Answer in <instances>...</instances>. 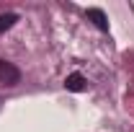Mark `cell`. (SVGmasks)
Masks as SVG:
<instances>
[{
  "mask_svg": "<svg viewBox=\"0 0 134 132\" xmlns=\"http://www.w3.org/2000/svg\"><path fill=\"white\" fill-rule=\"evenodd\" d=\"M0 83H5V85H18L21 83V70L8 60H0Z\"/></svg>",
  "mask_w": 134,
  "mask_h": 132,
  "instance_id": "1",
  "label": "cell"
},
{
  "mask_svg": "<svg viewBox=\"0 0 134 132\" xmlns=\"http://www.w3.org/2000/svg\"><path fill=\"white\" fill-rule=\"evenodd\" d=\"M65 88L70 93H83V91H88V78L83 73H70L65 78Z\"/></svg>",
  "mask_w": 134,
  "mask_h": 132,
  "instance_id": "2",
  "label": "cell"
},
{
  "mask_svg": "<svg viewBox=\"0 0 134 132\" xmlns=\"http://www.w3.org/2000/svg\"><path fill=\"white\" fill-rule=\"evenodd\" d=\"M85 18L93 21V26H96L98 31H108V18H106V13H103L100 8H88V11H85Z\"/></svg>",
  "mask_w": 134,
  "mask_h": 132,
  "instance_id": "3",
  "label": "cell"
},
{
  "mask_svg": "<svg viewBox=\"0 0 134 132\" xmlns=\"http://www.w3.org/2000/svg\"><path fill=\"white\" fill-rule=\"evenodd\" d=\"M18 21V13H0V34H5L8 29H13Z\"/></svg>",
  "mask_w": 134,
  "mask_h": 132,
  "instance_id": "4",
  "label": "cell"
}]
</instances>
